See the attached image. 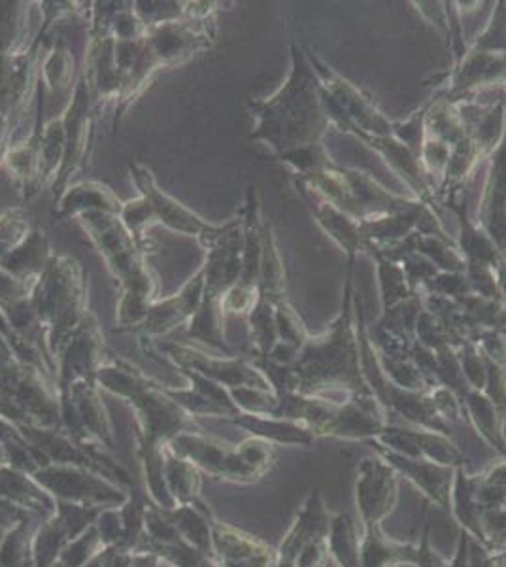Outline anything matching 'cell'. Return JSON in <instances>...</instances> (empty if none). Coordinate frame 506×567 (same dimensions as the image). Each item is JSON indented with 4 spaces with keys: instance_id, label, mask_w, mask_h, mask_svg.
I'll return each mask as SVG.
<instances>
[{
    "instance_id": "1",
    "label": "cell",
    "mask_w": 506,
    "mask_h": 567,
    "mask_svg": "<svg viewBox=\"0 0 506 567\" xmlns=\"http://www.w3.org/2000/svg\"><path fill=\"white\" fill-rule=\"evenodd\" d=\"M32 477L55 502L117 507L127 502L128 497V488L122 484L78 465L48 464L40 467Z\"/></svg>"
},
{
    "instance_id": "2",
    "label": "cell",
    "mask_w": 506,
    "mask_h": 567,
    "mask_svg": "<svg viewBox=\"0 0 506 567\" xmlns=\"http://www.w3.org/2000/svg\"><path fill=\"white\" fill-rule=\"evenodd\" d=\"M399 503V473L379 454L359 462L355 507L361 528L382 526Z\"/></svg>"
},
{
    "instance_id": "3",
    "label": "cell",
    "mask_w": 506,
    "mask_h": 567,
    "mask_svg": "<svg viewBox=\"0 0 506 567\" xmlns=\"http://www.w3.org/2000/svg\"><path fill=\"white\" fill-rule=\"evenodd\" d=\"M131 401L138 414V437L168 445L179 433L200 432L192 414L157 388L149 386Z\"/></svg>"
},
{
    "instance_id": "4",
    "label": "cell",
    "mask_w": 506,
    "mask_h": 567,
    "mask_svg": "<svg viewBox=\"0 0 506 567\" xmlns=\"http://www.w3.org/2000/svg\"><path fill=\"white\" fill-rule=\"evenodd\" d=\"M331 515H329L320 491H310L301 509L297 513L288 534L283 535L280 547L276 548L275 567H297V560L310 543L329 535Z\"/></svg>"
},
{
    "instance_id": "5",
    "label": "cell",
    "mask_w": 506,
    "mask_h": 567,
    "mask_svg": "<svg viewBox=\"0 0 506 567\" xmlns=\"http://www.w3.org/2000/svg\"><path fill=\"white\" fill-rule=\"evenodd\" d=\"M211 548L218 567L276 566V548L218 518L211 523Z\"/></svg>"
},
{
    "instance_id": "6",
    "label": "cell",
    "mask_w": 506,
    "mask_h": 567,
    "mask_svg": "<svg viewBox=\"0 0 506 567\" xmlns=\"http://www.w3.org/2000/svg\"><path fill=\"white\" fill-rule=\"evenodd\" d=\"M168 449L197 465L205 475L233 483L237 470V445L211 439L203 432L179 433Z\"/></svg>"
},
{
    "instance_id": "7",
    "label": "cell",
    "mask_w": 506,
    "mask_h": 567,
    "mask_svg": "<svg viewBox=\"0 0 506 567\" xmlns=\"http://www.w3.org/2000/svg\"><path fill=\"white\" fill-rule=\"evenodd\" d=\"M380 458L397 471L399 477L411 481L423 496L427 497L438 509L448 511L450 497H452V484H454V467L435 464L430 460L406 458L397 452L388 451L384 446L376 445Z\"/></svg>"
},
{
    "instance_id": "8",
    "label": "cell",
    "mask_w": 506,
    "mask_h": 567,
    "mask_svg": "<svg viewBox=\"0 0 506 567\" xmlns=\"http://www.w3.org/2000/svg\"><path fill=\"white\" fill-rule=\"evenodd\" d=\"M374 443L388 451L397 452L406 458L430 460L435 464L459 467L465 465L463 452L441 433L406 432V430H384Z\"/></svg>"
},
{
    "instance_id": "9",
    "label": "cell",
    "mask_w": 506,
    "mask_h": 567,
    "mask_svg": "<svg viewBox=\"0 0 506 567\" xmlns=\"http://www.w3.org/2000/svg\"><path fill=\"white\" fill-rule=\"evenodd\" d=\"M0 497L16 507L37 515L45 520L55 515L58 502L40 486L32 475L10 465H0Z\"/></svg>"
},
{
    "instance_id": "10",
    "label": "cell",
    "mask_w": 506,
    "mask_h": 567,
    "mask_svg": "<svg viewBox=\"0 0 506 567\" xmlns=\"http://www.w3.org/2000/svg\"><path fill=\"white\" fill-rule=\"evenodd\" d=\"M478 475H471L465 465L455 467L454 484H452V497H450V513L454 515L455 523L459 524L462 532L482 545V507L478 503Z\"/></svg>"
},
{
    "instance_id": "11",
    "label": "cell",
    "mask_w": 506,
    "mask_h": 567,
    "mask_svg": "<svg viewBox=\"0 0 506 567\" xmlns=\"http://www.w3.org/2000/svg\"><path fill=\"white\" fill-rule=\"evenodd\" d=\"M416 543L397 542L384 534L382 526L361 528V561L363 567L414 566Z\"/></svg>"
},
{
    "instance_id": "12",
    "label": "cell",
    "mask_w": 506,
    "mask_h": 567,
    "mask_svg": "<svg viewBox=\"0 0 506 567\" xmlns=\"http://www.w3.org/2000/svg\"><path fill=\"white\" fill-rule=\"evenodd\" d=\"M174 524L178 528L179 535L186 539L189 545L199 548L200 553L214 558V548H211V523H214V513L203 499L193 503H182L171 509Z\"/></svg>"
},
{
    "instance_id": "13",
    "label": "cell",
    "mask_w": 506,
    "mask_h": 567,
    "mask_svg": "<svg viewBox=\"0 0 506 567\" xmlns=\"http://www.w3.org/2000/svg\"><path fill=\"white\" fill-rule=\"evenodd\" d=\"M165 449L167 445L138 437V458L146 481V494L155 505L171 511L176 507V503L168 492L165 477Z\"/></svg>"
},
{
    "instance_id": "14",
    "label": "cell",
    "mask_w": 506,
    "mask_h": 567,
    "mask_svg": "<svg viewBox=\"0 0 506 567\" xmlns=\"http://www.w3.org/2000/svg\"><path fill=\"white\" fill-rule=\"evenodd\" d=\"M237 424L244 430L254 433V437L264 439L270 445L286 446H312L316 441V432L312 427L291 424L283 420H264L256 416L237 419Z\"/></svg>"
},
{
    "instance_id": "15",
    "label": "cell",
    "mask_w": 506,
    "mask_h": 567,
    "mask_svg": "<svg viewBox=\"0 0 506 567\" xmlns=\"http://www.w3.org/2000/svg\"><path fill=\"white\" fill-rule=\"evenodd\" d=\"M329 556L337 567H363L361 561V534L350 513L331 516Z\"/></svg>"
},
{
    "instance_id": "16",
    "label": "cell",
    "mask_w": 506,
    "mask_h": 567,
    "mask_svg": "<svg viewBox=\"0 0 506 567\" xmlns=\"http://www.w3.org/2000/svg\"><path fill=\"white\" fill-rule=\"evenodd\" d=\"M165 477H167L168 492L176 505L200 499L203 471L189 460L174 454L168 445L165 449Z\"/></svg>"
},
{
    "instance_id": "17",
    "label": "cell",
    "mask_w": 506,
    "mask_h": 567,
    "mask_svg": "<svg viewBox=\"0 0 506 567\" xmlns=\"http://www.w3.org/2000/svg\"><path fill=\"white\" fill-rule=\"evenodd\" d=\"M72 401L76 406L80 422L84 424L91 437L106 449H114V433H112L109 414L104 411L101 400L96 398L95 390L87 388V384H78L72 390Z\"/></svg>"
},
{
    "instance_id": "18",
    "label": "cell",
    "mask_w": 506,
    "mask_h": 567,
    "mask_svg": "<svg viewBox=\"0 0 506 567\" xmlns=\"http://www.w3.org/2000/svg\"><path fill=\"white\" fill-rule=\"evenodd\" d=\"M382 432H384V424L379 416L361 409H350L339 414H331L316 433L344 439H376Z\"/></svg>"
},
{
    "instance_id": "19",
    "label": "cell",
    "mask_w": 506,
    "mask_h": 567,
    "mask_svg": "<svg viewBox=\"0 0 506 567\" xmlns=\"http://www.w3.org/2000/svg\"><path fill=\"white\" fill-rule=\"evenodd\" d=\"M71 543L63 520L58 515L50 516L40 523L32 534V555L37 567H50L63 555L64 548Z\"/></svg>"
},
{
    "instance_id": "20",
    "label": "cell",
    "mask_w": 506,
    "mask_h": 567,
    "mask_svg": "<svg viewBox=\"0 0 506 567\" xmlns=\"http://www.w3.org/2000/svg\"><path fill=\"white\" fill-rule=\"evenodd\" d=\"M31 516L23 518L13 528L8 529L2 548H0V567H37L32 555Z\"/></svg>"
},
{
    "instance_id": "21",
    "label": "cell",
    "mask_w": 506,
    "mask_h": 567,
    "mask_svg": "<svg viewBox=\"0 0 506 567\" xmlns=\"http://www.w3.org/2000/svg\"><path fill=\"white\" fill-rule=\"evenodd\" d=\"M148 494L128 488L127 502L120 505L123 516V547L122 550L136 553L142 539L146 535V507Z\"/></svg>"
},
{
    "instance_id": "22",
    "label": "cell",
    "mask_w": 506,
    "mask_h": 567,
    "mask_svg": "<svg viewBox=\"0 0 506 567\" xmlns=\"http://www.w3.org/2000/svg\"><path fill=\"white\" fill-rule=\"evenodd\" d=\"M478 503L482 511L505 507L506 505V458L489 465L481 473L478 481Z\"/></svg>"
},
{
    "instance_id": "23",
    "label": "cell",
    "mask_w": 506,
    "mask_h": 567,
    "mask_svg": "<svg viewBox=\"0 0 506 567\" xmlns=\"http://www.w3.org/2000/svg\"><path fill=\"white\" fill-rule=\"evenodd\" d=\"M104 507H96V505H82V503L72 502H58L55 507V515L63 520L69 539L74 542L76 537L85 534L87 529L93 528L96 518L101 515Z\"/></svg>"
},
{
    "instance_id": "24",
    "label": "cell",
    "mask_w": 506,
    "mask_h": 567,
    "mask_svg": "<svg viewBox=\"0 0 506 567\" xmlns=\"http://www.w3.org/2000/svg\"><path fill=\"white\" fill-rule=\"evenodd\" d=\"M148 542L159 543V545H173V543L186 542L179 535L176 524H174L171 511L163 509L159 505H155L148 499L146 507V535Z\"/></svg>"
},
{
    "instance_id": "25",
    "label": "cell",
    "mask_w": 506,
    "mask_h": 567,
    "mask_svg": "<svg viewBox=\"0 0 506 567\" xmlns=\"http://www.w3.org/2000/svg\"><path fill=\"white\" fill-rule=\"evenodd\" d=\"M482 547L506 555V505L482 511Z\"/></svg>"
},
{
    "instance_id": "26",
    "label": "cell",
    "mask_w": 506,
    "mask_h": 567,
    "mask_svg": "<svg viewBox=\"0 0 506 567\" xmlns=\"http://www.w3.org/2000/svg\"><path fill=\"white\" fill-rule=\"evenodd\" d=\"M103 548L99 532H96L95 526H93V528L87 529L85 534L76 537L74 542L69 543L59 560L64 561L66 566L84 567L85 564H87L93 556L99 555Z\"/></svg>"
},
{
    "instance_id": "27",
    "label": "cell",
    "mask_w": 506,
    "mask_h": 567,
    "mask_svg": "<svg viewBox=\"0 0 506 567\" xmlns=\"http://www.w3.org/2000/svg\"><path fill=\"white\" fill-rule=\"evenodd\" d=\"M473 419H475L476 427L482 433V437L486 439L500 456H506V441L500 430L499 422L495 419L494 409L487 405L484 400H476L473 403Z\"/></svg>"
},
{
    "instance_id": "28",
    "label": "cell",
    "mask_w": 506,
    "mask_h": 567,
    "mask_svg": "<svg viewBox=\"0 0 506 567\" xmlns=\"http://www.w3.org/2000/svg\"><path fill=\"white\" fill-rule=\"evenodd\" d=\"M95 528L99 532V537H101L104 548L122 550L123 516L120 505L117 507H104L99 518H96Z\"/></svg>"
},
{
    "instance_id": "29",
    "label": "cell",
    "mask_w": 506,
    "mask_h": 567,
    "mask_svg": "<svg viewBox=\"0 0 506 567\" xmlns=\"http://www.w3.org/2000/svg\"><path fill=\"white\" fill-rule=\"evenodd\" d=\"M416 545L414 567H452V561L444 560L443 556L438 555L435 547L431 545V524L427 518H425V524H423L420 543H416Z\"/></svg>"
},
{
    "instance_id": "30",
    "label": "cell",
    "mask_w": 506,
    "mask_h": 567,
    "mask_svg": "<svg viewBox=\"0 0 506 567\" xmlns=\"http://www.w3.org/2000/svg\"><path fill=\"white\" fill-rule=\"evenodd\" d=\"M505 561L506 555L492 553V550H487V548L471 539V547H468V564H471V567H503Z\"/></svg>"
},
{
    "instance_id": "31",
    "label": "cell",
    "mask_w": 506,
    "mask_h": 567,
    "mask_svg": "<svg viewBox=\"0 0 506 567\" xmlns=\"http://www.w3.org/2000/svg\"><path fill=\"white\" fill-rule=\"evenodd\" d=\"M27 516H31V513H27V511L16 507L13 503L7 502L4 497H0V524H4L8 529L13 528Z\"/></svg>"
},
{
    "instance_id": "32",
    "label": "cell",
    "mask_w": 506,
    "mask_h": 567,
    "mask_svg": "<svg viewBox=\"0 0 506 567\" xmlns=\"http://www.w3.org/2000/svg\"><path fill=\"white\" fill-rule=\"evenodd\" d=\"M131 567H168L159 556L152 553H133V564Z\"/></svg>"
},
{
    "instance_id": "33",
    "label": "cell",
    "mask_w": 506,
    "mask_h": 567,
    "mask_svg": "<svg viewBox=\"0 0 506 567\" xmlns=\"http://www.w3.org/2000/svg\"><path fill=\"white\" fill-rule=\"evenodd\" d=\"M131 564H133V553L112 548V550H110L109 560H106V566L104 567H131Z\"/></svg>"
},
{
    "instance_id": "34",
    "label": "cell",
    "mask_w": 506,
    "mask_h": 567,
    "mask_svg": "<svg viewBox=\"0 0 506 567\" xmlns=\"http://www.w3.org/2000/svg\"><path fill=\"white\" fill-rule=\"evenodd\" d=\"M110 550L112 548H103L99 555L93 556L87 564H85L84 567H104L106 566V560H109Z\"/></svg>"
},
{
    "instance_id": "35",
    "label": "cell",
    "mask_w": 506,
    "mask_h": 567,
    "mask_svg": "<svg viewBox=\"0 0 506 567\" xmlns=\"http://www.w3.org/2000/svg\"><path fill=\"white\" fill-rule=\"evenodd\" d=\"M8 528L4 524H0V548H2V543H4V537H7Z\"/></svg>"
},
{
    "instance_id": "36",
    "label": "cell",
    "mask_w": 506,
    "mask_h": 567,
    "mask_svg": "<svg viewBox=\"0 0 506 567\" xmlns=\"http://www.w3.org/2000/svg\"><path fill=\"white\" fill-rule=\"evenodd\" d=\"M50 567H71V566H66V564H64V561L58 560V561H55V564H53V566H50Z\"/></svg>"
},
{
    "instance_id": "37",
    "label": "cell",
    "mask_w": 506,
    "mask_h": 567,
    "mask_svg": "<svg viewBox=\"0 0 506 567\" xmlns=\"http://www.w3.org/2000/svg\"><path fill=\"white\" fill-rule=\"evenodd\" d=\"M323 567H337V564H334V561L329 558L328 564H326Z\"/></svg>"
}]
</instances>
